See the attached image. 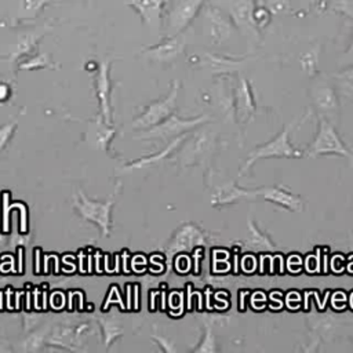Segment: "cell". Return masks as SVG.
I'll list each match as a JSON object with an SVG mask.
<instances>
[{"mask_svg":"<svg viewBox=\"0 0 353 353\" xmlns=\"http://www.w3.org/2000/svg\"><path fill=\"white\" fill-rule=\"evenodd\" d=\"M296 123H298V120H294V121L285 124L284 128L277 134V137H274L272 141L252 149L248 153L244 164L241 165V168L239 171V176H241L244 172H247L251 168V165L259 159H273V157L299 159V157H303V152L295 149L292 146V143L290 142V132L295 128Z\"/></svg>","mask_w":353,"mask_h":353,"instance_id":"1","label":"cell"},{"mask_svg":"<svg viewBox=\"0 0 353 353\" xmlns=\"http://www.w3.org/2000/svg\"><path fill=\"white\" fill-rule=\"evenodd\" d=\"M216 145V131L212 127H204L201 130H194L189 141H183L181 150L176 152V161L181 165H197L207 161Z\"/></svg>","mask_w":353,"mask_h":353,"instance_id":"2","label":"cell"},{"mask_svg":"<svg viewBox=\"0 0 353 353\" xmlns=\"http://www.w3.org/2000/svg\"><path fill=\"white\" fill-rule=\"evenodd\" d=\"M319 119V130L314 139L310 145L303 150V156L314 159L321 154H339L347 157L353 164V156L350 150L345 146L342 139L339 138L335 124L330 121L327 117L317 114Z\"/></svg>","mask_w":353,"mask_h":353,"instance_id":"3","label":"cell"},{"mask_svg":"<svg viewBox=\"0 0 353 353\" xmlns=\"http://www.w3.org/2000/svg\"><path fill=\"white\" fill-rule=\"evenodd\" d=\"M210 120L208 114H200L197 117H190V119H182L178 117L176 114H171L168 116L165 120H163L161 123L150 127L143 135H141L139 138H145V139H160L165 143H168L170 141H172L174 138L185 134V132H190L194 131L196 128H199L200 125H203L204 123H207Z\"/></svg>","mask_w":353,"mask_h":353,"instance_id":"4","label":"cell"},{"mask_svg":"<svg viewBox=\"0 0 353 353\" xmlns=\"http://www.w3.org/2000/svg\"><path fill=\"white\" fill-rule=\"evenodd\" d=\"M178 92H179V81L174 80L167 95L156 102H152L149 106H146L142 114L138 119H135L134 127H139V128L153 127L161 123L163 120H165L168 116H171L176 108Z\"/></svg>","mask_w":353,"mask_h":353,"instance_id":"5","label":"cell"},{"mask_svg":"<svg viewBox=\"0 0 353 353\" xmlns=\"http://www.w3.org/2000/svg\"><path fill=\"white\" fill-rule=\"evenodd\" d=\"M310 98L313 101L314 109L317 110V114L327 117L335 124V120L338 119L339 102L336 91L330 84V81L324 79L314 80V84L310 87Z\"/></svg>","mask_w":353,"mask_h":353,"instance_id":"6","label":"cell"},{"mask_svg":"<svg viewBox=\"0 0 353 353\" xmlns=\"http://www.w3.org/2000/svg\"><path fill=\"white\" fill-rule=\"evenodd\" d=\"M205 0H175L167 12V36L183 33Z\"/></svg>","mask_w":353,"mask_h":353,"instance_id":"7","label":"cell"},{"mask_svg":"<svg viewBox=\"0 0 353 353\" xmlns=\"http://www.w3.org/2000/svg\"><path fill=\"white\" fill-rule=\"evenodd\" d=\"M215 3L218 7L226 10L230 19L244 34H247L250 39L256 37L255 22L252 19V0H216Z\"/></svg>","mask_w":353,"mask_h":353,"instance_id":"8","label":"cell"},{"mask_svg":"<svg viewBox=\"0 0 353 353\" xmlns=\"http://www.w3.org/2000/svg\"><path fill=\"white\" fill-rule=\"evenodd\" d=\"M205 240V233L197 225L190 222L183 223L171 237L167 247V254L172 255L181 251H192L197 247L204 245Z\"/></svg>","mask_w":353,"mask_h":353,"instance_id":"9","label":"cell"},{"mask_svg":"<svg viewBox=\"0 0 353 353\" xmlns=\"http://www.w3.org/2000/svg\"><path fill=\"white\" fill-rule=\"evenodd\" d=\"M256 196H261L265 201H270L290 212H302L305 208V203L301 196L292 193L284 185L274 186H263L256 189Z\"/></svg>","mask_w":353,"mask_h":353,"instance_id":"10","label":"cell"},{"mask_svg":"<svg viewBox=\"0 0 353 353\" xmlns=\"http://www.w3.org/2000/svg\"><path fill=\"white\" fill-rule=\"evenodd\" d=\"M185 44H186V37L183 33L167 36L157 46L145 50L143 55L157 63H170V62H174L183 52Z\"/></svg>","mask_w":353,"mask_h":353,"instance_id":"11","label":"cell"},{"mask_svg":"<svg viewBox=\"0 0 353 353\" xmlns=\"http://www.w3.org/2000/svg\"><path fill=\"white\" fill-rule=\"evenodd\" d=\"M233 101H234L236 120H239L241 124L248 123L256 112V103H255L250 83L244 77H240L234 87Z\"/></svg>","mask_w":353,"mask_h":353,"instance_id":"12","label":"cell"},{"mask_svg":"<svg viewBox=\"0 0 353 353\" xmlns=\"http://www.w3.org/2000/svg\"><path fill=\"white\" fill-rule=\"evenodd\" d=\"M131 8H134L141 19L148 25L152 32H159L161 26V14L164 4L168 0H124Z\"/></svg>","mask_w":353,"mask_h":353,"instance_id":"13","label":"cell"},{"mask_svg":"<svg viewBox=\"0 0 353 353\" xmlns=\"http://www.w3.org/2000/svg\"><path fill=\"white\" fill-rule=\"evenodd\" d=\"M256 190H248L244 188H240L234 181H230L228 183H223L218 188H215L214 194L211 196V204L214 207H223L229 204H234L244 199H255Z\"/></svg>","mask_w":353,"mask_h":353,"instance_id":"14","label":"cell"},{"mask_svg":"<svg viewBox=\"0 0 353 353\" xmlns=\"http://www.w3.org/2000/svg\"><path fill=\"white\" fill-rule=\"evenodd\" d=\"M248 61L250 59H234L226 55H218V54H210V52H205L201 57L203 66L216 74H229V73L237 72L243 69Z\"/></svg>","mask_w":353,"mask_h":353,"instance_id":"15","label":"cell"},{"mask_svg":"<svg viewBox=\"0 0 353 353\" xmlns=\"http://www.w3.org/2000/svg\"><path fill=\"white\" fill-rule=\"evenodd\" d=\"M247 237L240 241V244L251 251H274L277 250L276 244L270 240L268 234H265L251 219V216L247 218Z\"/></svg>","mask_w":353,"mask_h":353,"instance_id":"16","label":"cell"},{"mask_svg":"<svg viewBox=\"0 0 353 353\" xmlns=\"http://www.w3.org/2000/svg\"><path fill=\"white\" fill-rule=\"evenodd\" d=\"M205 18L210 25V36L214 41L222 43L225 39L229 37L230 33V23L229 21L216 10H210L205 14Z\"/></svg>","mask_w":353,"mask_h":353,"instance_id":"17","label":"cell"},{"mask_svg":"<svg viewBox=\"0 0 353 353\" xmlns=\"http://www.w3.org/2000/svg\"><path fill=\"white\" fill-rule=\"evenodd\" d=\"M332 77L336 84V91L342 97L353 99V65L334 73Z\"/></svg>","mask_w":353,"mask_h":353,"instance_id":"18","label":"cell"},{"mask_svg":"<svg viewBox=\"0 0 353 353\" xmlns=\"http://www.w3.org/2000/svg\"><path fill=\"white\" fill-rule=\"evenodd\" d=\"M319 54H320L319 46H316V48H310L302 54L301 66L306 74H309V76L316 74V69L319 65Z\"/></svg>","mask_w":353,"mask_h":353,"instance_id":"19","label":"cell"},{"mask_svg":"<svg viewBox=\"0 0 353 353\" xmlns=\"http://www.w3.org/2000/svg\"><path fill=\"white\" fill-rule=\"evenodd\" d=\"M215 350H216L215 335L212 332V327L207 325L201 342L193 349V352H196V353H214Z\"/></svg>","mask_w":353,"mask_h":353,"instance_id":"20","label":"cell"},{"mask_svg":"<svg viewBox=\"0 0 353 353\" xmlns=\"http://www.w3.org/2000/svg\"><path fill=\"white\" fill-rule=\"evenodd\" d=\"M153 339L156 341V343L160 346V349L163 352H167V353H175L176 352L174 343L170 342L168 339H165L164 336H153Z\"/></svg>","mask_w":353,"mask_h":353,"instance_id":"21","label":"cell"},{"mask_svg":"<svg viewBox=\"0 0 353 353\" xmlns=\"http://www.w3.org/2000/svg\"><path fill=\"white\" fill-rule=\"evenodd\" d=\"M339 65H342V66H345V68L353 65V41H352L349 50H347V51L343 54V57L339 59Z\"/></svg>","mask_w":353,"mask_h":353,"instance_id":"22","label":"cell"},{"mask_svg":"<svg viewBox=\"0 0 353 353\" xmlns=\"http://www.w3.org/2000/svg\"><path fill=\"white\" fill-rule=\"evenodd\" d=\"M352 343H353V332H352Z\"/></svg>","mask_w":353,"mask_h":353,"instance_id":"23","label":"cell"}]
</instances>
